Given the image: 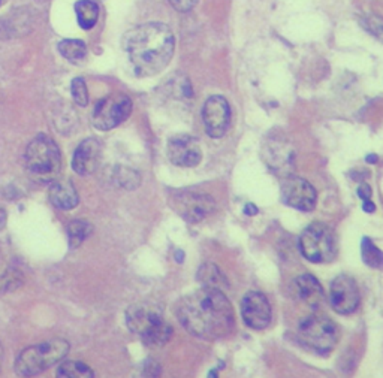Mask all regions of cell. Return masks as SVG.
I'll return each instance as SVG.
<instances>
[{
  "label": "cell",
  "mask_w": 383,
  "mask_h": 378,
  "mask_svg": "<svg viewBox=\"0 0 383 378\" xmlns=\"http://www.w3.org/2000/svg\"><path fill=\"white\" fill-rule=\"evenodd\" d=\"M175 312L181 326L201 340H222L235 327L233 305L219 288L202 287L187 295L179 302Z\"/></svg>",
  "instance_id": "6da1fadb"
},
{
  "label": "cell",
  "mask_w": 383,
  "mask_h": 378,
  "mask_svg": "<svg viewBox=\"0 0 383 378\" xmlns=\"http://www.w3.org/2000/svg\"><path fill=\"white\" fill-rule=\"evenodd\" d=\"M123 48L138 77H153L170 64L175 39L171 29L162 23H146L127 31Z\"/></svg>",
  "instance_id": "7a4b0ae2"
},
{
  "label": "cell",
  "mask_w": 383,
  "mask_h": 378,
  "mask_svg": "<svg viewBox=\"0 0 383 378\" xmlns=\"http://www.w3.org/2000/svg\"><path fill=\"white\" fill-rule=\"evenodd\" d=\"M126 323L148 347H163L172 336V327L163 319L162 308L151 302L132 305L126 312Z\"/></svg>",
  "instance_id": "3957f363"
},
{
  "label": "cell",
  "mask_w": 383,
  "mask_h": 378,
  "mask_svg": "<svg viewBox=\"0 0 383 378\" xmlns=\"http://www.w3.org/2000/svg\"><path fill=\"white\" fill-rule=\"evenodd\" d=\"M69 351V344L65 340H51L34 345L20 353L15 364V371L20 377H34L45 371L62 359H65Z\"/></svg>",
  "instance_id": "277c9868"
},
{
  "label": "cell",
  "mask_w": 383,
  "mask_h": 378,
  "mask_svg": "<svg viewBox=\"0 0 383 378\" xmlns=\"http://www.w3.org/2000/svg\"><path fill=\"white\" fill-rule=\"evenodd\" d=\"M298 338L306 347L321 355H328L337 345L339 329L330 317L316 312L301 321Z\"/></svg>",
  "instance_id": "5b68a950"
},
{
  "label": "cell",
  "mask_w": 383,
  "mask_h": 378,
  "mask_svg": "<svg viewBox=\"0 0 383 378\" xmlns=\"http://www.w3.org/2000/svg\"><path fill=\"white\" fill-rule=\"evenodd\" d=\"M26 165L29 171L39 178H51L59 174L62 152L50 136L38 135L26 150Z\"/></svg>",
  "instance_id": "8992f818"
},
{
  "label": "cell",
  "mask_w": 383,
  "mask_h": 378,
  "mask_svg": "<svg viewBox=\"0 0 383 378\" xmlns=\"http://www.w3.org/2000/svg\"><path fill=\"white\" fill-rule=\"evenodd\" d=\"M301 254L313 263L332 262L337 254L334 232L323 223H313L302 232L300 238Z\"/></svg>",
  "instance_id": "52a82bcc"
},
{
  "label": "cell",
  "mask_w": 383,
  "mask_h": 378,
  "mask_svg": "<svg viewBox=\"0 0 383 378\" xmlns=\"http://www.w3.org/2000/svg\"><path fill=\"white\" fill-rule=\"evenodd\" d=\"M132 100L127 94L113 93L96 103L92 112V123L99 131H111L129 118Z\"/></svg>",
  "instance_id": "ba28073f"
},
{
  "label": "cell",
  "mask_w": 383,
  "mask_h": 378,
  "mask_svg": "<svg viewBox=\"0 0 383 378\" xmlns=\"http://www.w3.org/2000/svg\"><path fill=\"white\" fill-rule=\"evenodd\" d=\"M172 206L186 221L201 223L213 214L215 204L210 195L187 191L175 196Z\"/></svg>",
  "instance_id": "9c48e42d"
},
{
  "label": "cell",
  "mask_w": 383,
  "mask_h": 378,
  "mask_svg": "<svg viewBox=\"0 0 383 378\" xmlns=\"http://www.w3.org/2000/svg\"><path fill=\"white\" fill-rule=\"evenodd\" d=\"M280 191L283 204H286L287 206L300 211L315 210L317 202V193L308 181L298 178V176H289V178H285L282 181Z\"/></svg>",
  "instance_id": "30bf717a"
},
{
  "label": "cell",
  "mask_w": 383,
  "mask_h": 378,
  "mask_svg": "<svg viewBox=\"0 0 383 378\" xmlns=\"http://www.w3.org/2000/svg\"><path fill=\"white\" fill-rule=\"evenodd\" d=\"M166 152L171 163L180 167H194L202 160V150L199 147V141L186 133L172 136L168 141Z\"/></svg>",
  "instance_id": "8fae6325"
},
{
  "label": "cell",
  "mask_w": 383,
  "mask_h": 378,
  "mask_svg": "<svg viewBox=\"0 0 383 378\" xmlns=\"http://www.w3.org/2000/svg\"><path fill=\"white\" fill-rule=\"evenodd\" d=\"M205 131L211 138H222L230 127V107L223 96H211L202 108Z\"/></svg>",
  "instance_id": "7c38bea8"
},
{
  "label": "cell",
  "mask_w": 383,
  "mask_h": 378,
  "mask_svg": "<svg viewBox=\"0 0 383 378\" xmlns=\"http://www.w3.org/2000/svg\"><path fill=\"white\" fill-rule=\"evenodd\" d=\"M330 303L339 314L349 316L359 307V291L354 278L339 275L332 281L330 291Z\"/></svg>",
  "instance_id": "4fadbf2b"
},
{
  "label": "cell",
  "mask_w": 383,
  "mask_h": 378,
  "mask_svg": "<svg viewBox=\"0 0 383 378\" xmlns=\"http://www.w3.org/2000/svg\"><path fill=\"white\" fill-rule=\"evenodd\" d=\"M241 316L244 323L261 331L271 323V305L265 295L259 292H250L243 297L241 302Z\"/></svg>",
  "instance_id": "5bb4252c"
},
{
  "label": "cell",
  "mask_w": 383,
  "mask_h": 378,
  "mask_svg": "<svg viewBox=\"0 0 383 378\" xmlns=\"http://www.w3.org/2000/svg\"><path fill=\"white\" fill-rule=\"evenodd\" d=\"M102 159V146L98 139L89 138L79 144L78 148L75 150L74 159H72V167L74 171L81 175H90L96 169L99 167Z\"/></svg>",
  "instance_id": "9a60e30c"
},
{
  "label": "cell",
  "mask_w": 383,
  "mask_h": 378,
  "mask_svg": "<svg viewBox=\"0 0 383 378\" xmlns=\"http://www.w3.org/2000/svg\"><path fill=\"white\" fill-rule=\"evenodd\" d=\"M293 288L295 293H297L298 299L304 302L307 307L317 308L321 307L325 295L323 288L321 283L310 273H304V275H300L297 280L293 281Z\"/></svg>",
  "instance_id": "2e32d148"
},
{
  "label": "cell",
  "mask_w": 383,
  "mask_h": 378,
  "mask_svg": "<svg viewBox=\"0 0 383 378\" xmlns=\"http://www.w3.org/2000/svg\"><path fill=\"white\" fill-rule=\"evenodd\" d=\"M48 196H50L51 204L62 211L74 210V208L78 205L77 190L74 187V184L69 183L68 180L54 181L50 186Z\"/></svg>",
  "instance_id": "e0dca14e"
},
{
  "label": "cell",
  "mask_w": 383,
  "mask_h": 378,
  "mask_svg": "<svg viewBox=\"0 0 383 378\" xmlns=\"http://www.w3.org/2000/svg\"><path fill=\"white\" fill-rule=\"evenodd\" d=\"M78 24L84 30H90L96 26L99 18V6L93 0H78L75 5Z\"/></svg>",
  "instance_id": "ac0fdd59"
},
{
  "label": "cell",
  "mask_w": 383,
  "mask_h": 378,
  "mask_svg": "<svg viewBox=\"0 0 383 378\" xmlns=\"http://www.w3.org/2000/svg\"><path fill=\"white\" fill-rule=\"evenodd\" d=\"M196 278L201 281L204 287L219 288V291H223V288L228 287L225 275H223L220 269L213 263L202 265L201 269L198 271Z\"/></svg>",
  "instance_id": "d6986e66"
},
{
  "label": "cell",
  "mask_w": 383,
  "mask_h": 378,
  "mask_svg": "<svg viewBox=\"0 0 383 378\" xmlns=\"http://www.w3.org/2000/svg\"><path fill=\"white\" fill-rule=\"evenodd\" d=\"M55 375L60 378H92L94 377V373L83 362L66 360L60 364Z\"/></svg>",
  "instance_id": "ffe728a7"
},
{
  "label": "cell",
  "mask_w": 383,
  "mask_h": 378,
  "mask_svg": "<svg viewBox=\"0 0 383 378\" xmlns=\"http://www.w3.org/2000/svg\"><path fill=\"white\" fill-rule=\"evenodd\" d=\"M59 51L69 62L79 63L85 59L87 46L79 39H65L59 44Z\"/></svg>",
  "instance_id": "44dd1931"
},
{
  "label": "cell",
  "mask_w": 383,
  "mask_h": 378,
  "mask_svg": "<svg viewBox=\"0 0 383 378\" xmlns=\"http://www.w3.org/2000/svg\"><path fill=\"white\" fill-rule=\"evenodd\" d=\"M68 233H69L70 245L78 247L79 244H83V241L89 238V235L92 233V226L87 221L75 220L68 226Z\"/></svg>",
  "instance_id": "7402d4cb"
},
{
  "label": "cell",
  "mask_w": 383,
  "mask_h": 378,
  "mask_svg": "<svg viewBox=\"0 0 383 378\" xmlns=\"http://www.w3.org/2000/svg\"><path fill=\"white\" fill-rule=\"evenodd\" d=\"M362 260L369 265L370 268H383V253L379 250V248L374 245L369 238L362 239Z\"/></svg>",
  "instance_id": "603a6c76"
},
{
  "label": "cell",
  "mask_w": 383,
  "mask_h": 378,
  "mask_svg": "<svg viewBox=\"0 0 383 378\" xmlns=\"http://www.w3.org/2000/svg\"><path fill=\"white\" fill-rule=\"evenodd\" d=\"M70 93L77 105L87 107V103H89V90H87V85L83 78H75L72 81Z\"/></svg>",
  "instance_id": "cb8c5ba5"
},
{
  "label": "cell",
  "mask_w": 383,
  "mask_h": 378,
  "mask_svg": "<svg viewBox=\"0 0 383 378\" xmlns=\"http://www.w3.org/2000/svg\"><path fill=\"white\" fill-rule=\"evenodd\" d=\"M118 180L122 186L127 187V189H133V186L131 183H135L138 186L140 184V176L138 174H135L131 169H120L118 171Z\"/></svg>",
  "instance_id": "d4e9b609"
},
{
  "label": "cell",
  "mask_w": 383,
  "mask_h": 378,
  "mask_svg": "<svg viewBox=\"0 0 383 378\" xmlns=\"http://www.w3.org/2000/svg\"><path fill=\"white\" fill-rule=\"evenodd\" d=\"M367 29H369L371 33H374L379 38H383V20L382 18H376V17H371L367 20Z\"/></svg>",
  "instance_id": "484cf974"
},
{
  "label": "cell",
  "mask_w": 383,
  "mask_h": 378,
  "mask_svg": "<svg viewBox=\"0 0 383 378\" xmlns=\"http://www.w3.org/2000/svg\"><path fill=\"white\" fill-rule=\"evenodd\" d=\"M170 3L177 11L187 12L190 10H194V6L198 3V0H170Z\"/></svg>",
  "instance_id": "4316f807"
},
{
  "label": "cell",
  "mask_w": 383,
  "mask_h": 378,
  "mask_svg": "<svg viewBox=\"0 0 383 378\" xmlns=\"http://www.w3.org/2000/svg\"><path fill=\"white\" fill-rule=\"evenodd\" d=\"M358 196L361 198L362 200H370V198H371V189H370L369 184H361V186H359Z\"/></svg>",
  "instance_id": "83f0119b"
},
{
  "label": "cell",
  "mask_w": 383,
  "mask_h": 378,
  "mask_svg": "<svg viewBox=\"0 0 383 378\" xmlns=\"http://www.w3.org/2000/svg\"><path fill=\"white\" fill-rule=\"evenodd\" d=\"M364 211H367V213L374 211V205H373L371 200H364Z\"/></svg>",
  "instance_id": "f1b7e54d"
},
{
  "label": "cell",
  "mask_w": 383,
  "mask_h": 378,
  "mask_svg": "<svg viewBox=\"0 0 383 378\" xmlns=\"http://www.w3.org/2000/svg\"><path fill=\"white\" fill-rule=\"evenodd\" d=\"M5 220H6V215H5V213L2 210H0V228H2L3 224H5Z\"/></svg>",
  "instance_id": "f546056e"
},
{
  "label": "cell",
  "mask_w": 383,
  "mask_h": 378,
  "mask_svg": "<svg viewBox=\"0 0 383 378\" xmlns=\"http://www.w3.org/2000/svg\"><path fill=\"white\" fill-rule=\"evenodd\" d=\"M2 359H3V349H2V344H0V365H2Z\"/></svg>",
  "instance_id": "4dcf8cb0"
}]
</instances>
